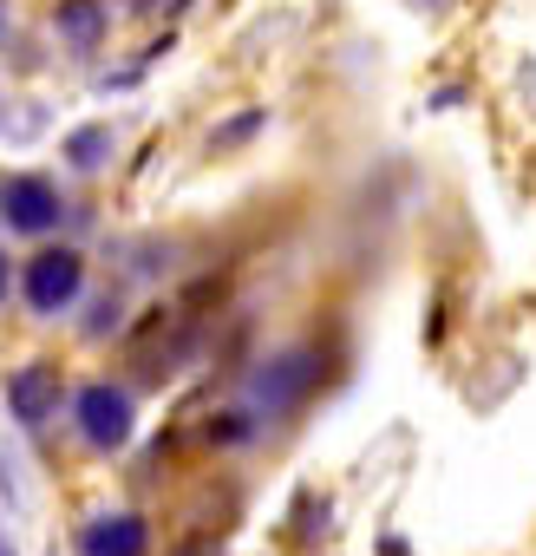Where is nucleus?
Returning a JSON list of instances; mask_svg holds the SVG:
<instances>
[{"label":"nucleus","mask_w":536,"mask_h":556,"mask_svg":"<svg viewBox=\"0 0 536 556\" xmlns=\"http://www.w3.org/2000/svg\"><path fill=\"white\" fill-rule=\"evenodd\" d=\"M0 556H21V549H14V536H8V530H0Z\"/></svg>","instance_id":"nucleus-14"},{"label":"nucleus","mask_w":536,"mask_h":556,"mask_svg":"<svg viewBox=\"0 0 536 556\" xmlns=\"http://www.w3.org/2000/svg\"><path fill=\"white\" fill-rule=\"evenodd\" d=\"M125 328V295H92V315H86V341H105V334H118Z\"/></svg>","instance_id":"nucleus-9"},{"label":"nucleus","mask_w":536,"mask_h":556,"mask_svg":"<svg viewBox=\"0 0 536 556\" xmlns=\"http://www.w3.org/2000/svg\"><path fill=\"white\" fill-rule=\"evenodd\" d=\"M255 131H261V112H242L235 125H222V131L209 138V151H229V144H242V138H255Z\"/></svg>","instance_id":"nucleus-10"},{"label":"nucleus","mask_w":536,"mask_h":556,"mask_svg":"<svg viewBox=\"0 0 536 556\" xmlns=\"http://www.w3.org/2000/svg\"><path fill=\"white\" fill-rule=\"evenodd\" d=\"M8 295H14V268H8V249H0V308H8Z\"/></svg>","instance_id":"nucleus-12"},{"label":"nucleus","mask_w":536,"mask_h":556,"mask_svg":"<svg viewBox=\"0 0 536 556\" xmlns=\"http://www.w3.org/2000/svg\"><path fill=\"white\" fill-rule=\"evenodd\" d=\"M0 400H8V413H14L21 432H47V426L60 419V406H66V374H60V361L40 354V361L14 367L8 387H0Z\"/></svg>","instance_id":"nucleus-4"},{"label":"nucleus","mask_w":536,"mask_h":556,"mask_svg":"<svg viewBox=\"0 0 536 556\" xmlns=\"http://www.w3.org/2000/svg\"><path fill=\"white\" fill-rule=\"evenodd\" d=\"M315 380H321L315 354H308V348H289V354H276V361H261V374L248 380V400H255L261 413H289V406H302V400L315 393Z\"/></svg>","instance_id":"nucleus-5"},{"label":"nucleus","mask_w":536,"mask_h":556,"mask_svg":"<svg viewBox=\"0 0 536 556\" xmlns=\"http://www.w3.org/2000/svg\"><path fill=\"white\" fill-rule=\"evenodd\" d=\"M73 426L92 452H125L138 439V393L118 380H86L73 393Z\"/></svg>","instance_id":"nucleus-2"},{"label":"nucleus","mask_w":536,"mask_h":556,"mask_svg":"<svg viewBox=\"0 0 536 556\" xmlns=\"http://www.w3.org/2000/svg\"><path fill=\"white\" fill-rule=\"evenodd\" d=\"M66 197L47 170H14L0 177V223H8V236H27V242H47L60 223H66Z\"/></svg>","instance_id":"nucleus-3"},{"label":"nucleus","mask_w":536,"mask_h":556,"mask_svg":"<svg viewBox=\"0 0 536 556\" xmlns=\"http://www.w3.org/2000/svg\"><path fill=\"white\" fill-rule=\"evenodd\" d=\"M14 295L27 302L34 321L73 315V308L86 302V255H79L73 242H40V249L21 262V275H14Z\"/></svg>","instance_id":"nucleus-1"},{"label":"nucleus","mask_w":536,"mask_h":556,"mask_svg":"<svg viewBox=\"0 0 536 556\" xmlns=\"http://www.w3.org/2000/svg\"><path fill=\"white\" fill-rule=\"evenodd\" d=\"M8 34H14V14H8V0H0V47H8Z\"/></svg>","instance_id":"nucleus-13"},{"label":"nucleus","mask_w":536,"mask_h":556,"mask_svg":"<svg viewBox=\"0 0 536 556\" xmlns=\"http://www.w3.org/2000/svg\"><path fill=\"white\" fill-rule=\"evenodd\" d=\"M60 157H66V170H79V177H99V170L118 157V131H112V125H79V131H66Z\"/></svg>","instance_id":"nucleus-8"},{"label":"nucleus","mask_w":536,"mask_h":556,"mask_svg":"<svg viewBox=\"0 0 536 556\" xmlns=\"http://www.w3.org/2000/svg\"><path fill=\"white\" fill-rule=\"evenodd\" d=\"M0 497H8V504H21V478H14V465H8V452H0Z\"/></svg>","instance_id":"nucleus-11"},{"label":"nucleus","mask_w":536,"mask_h":556,"mask_svg":"<svg viewBox=\"0 0 536 556\" xmlns=\"http://www.w3.org/2000/svg\"><path fill=\"white\" fill-rule=\"evenodd\" d=\"M79 556H151V523L138 510H92L79 523Z\"/></svg>","instance_id":"nucleus-6"},{"label":"nucleus","mask_w":536,"mask_h":556,"mask_svg":"<svg viewBox=\"0 0 536 556\" xmlns=\"http://www.w3.org/2000/svg\"><path fill=\"white\" fill-rule=\"evenodd\" d=\"M53 34L73 53H99L105 34H112V0H60V8H53Z\"/></svg>","instance_id":"nucleus-7"}]
</instances>
